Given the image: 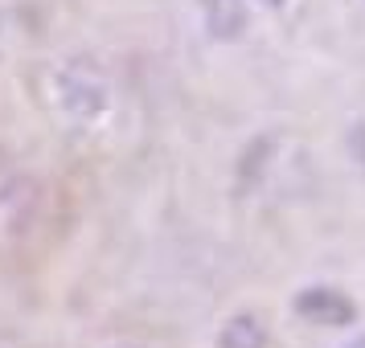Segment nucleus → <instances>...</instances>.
Instances as JSON below:
<instances>
[{"label": "nucleus", "instance_id": "obj_1", "mask_svg": "<svg viewBox=\"0 0 365 348\" xmlns=\"http://www.w3.org/2000/svg\"><path fill=\"white\" fill-rule=\"evenodd\" d=\"M53 95H58V107L70 119H78V123H95L111 107V83L91 62H66V66L58 70Z\"/></svg>", "mask_w": 365, "mask_h": 348}, {"label": "nucleus", "instance_id": "obj_2", "mask_svg": "<svg viewBox=\"0 0 365 348\" xmlns=\"http://www.w3.org/2000/svg\"><path fill=\"white\" fill-rule=\"evenodd\" d=\"M292 307H296L299 320H308V324H316V328H345V324L357 320L353 299H349L345 291H336V287H324V283L304 287Z\"/></svg>", "mask_w": 365, "mask_h": 348}, {"label": "nucleus", "instance_id": "obj_3", "mask_svg": "<svg viewBox=\"0 0 365 348\" xmlns=\"http://www.w3.org/2000/svg\"><path fill=\"white\" fill-rule=\"evenodd\" d=\"M197 9L214 41H238L250 29L247 0H197Z\"/></svg>", "mask_w": 365, "mask_h": 348}, {"label": "nucleus", "instance_id": "obj_4", "mask_svg": "<svg viewBox=\"0 0 365 348\" xmlns=\"http://www.w3.org/2000/svg\"><path fill=\"white\" fill-rule=\"evenodd\" d=\"M217 348H267V328L255 315H230L217 332Z\"/></svg>", "mask_w": 365, "mask_h": 348}, {"label": "nucleus", "instance_id": "obj_5", "mask_svg": "<svg viewBox=\"0 0 365 348\" xmlns=\"http://www.w3.org/2000/svg\"><path fill=\"white\" fill-rule=\"evenodd\" d=\"M259 4H263V9H283L287 0H259Z\"/></svg>", "mask_w": 365, "mask_h": 348}, {"label": "nucleus", "instance_id": "obj_6", "mask_svg": "<svg viewBox=\"0 0 365 348\" xmlns=\"http://www.w3.org/2000/svg\"><path fill=\"white\" fill-rule=\"evenodd\" d=\"M345 348H365V336H357V340H349Z\"/></svg>", "mask_w": 365, "mask_h": 348}]
</instances>
